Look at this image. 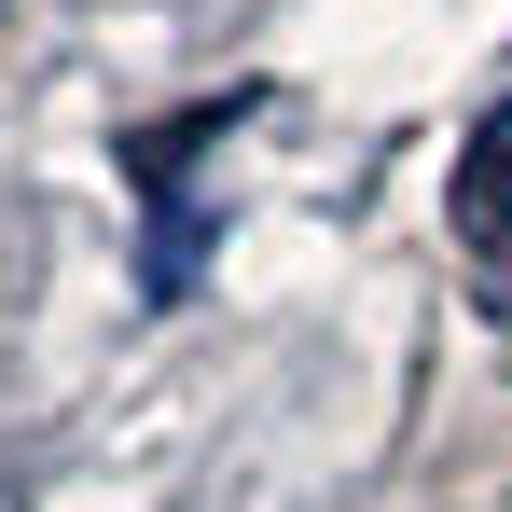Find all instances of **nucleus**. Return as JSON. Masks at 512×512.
Masks as SVG:
<instances>
[{
  "label": "nucleus",
  "mask_w": 512,
  "mask_h": 512,
  "mask_svg": "<svg viewBox=\"0 0 512 512\" xmlns=\"http://www.w3.org/2000/svg\"><path fill=\"white\" fill-rule=\"evenodd\" d=\"M457 222H471V250H512V97L471 125V153H457Z\"/></svg>",
  "instance_id": "nucleus-1"
}]
</instances>
